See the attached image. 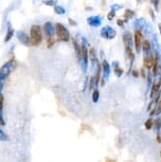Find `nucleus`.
I'll return each instance as SVG.
<instances>
[{"mask_svg": "<svg viewBox=\"0 0 161 162\" xmlns=\"http://www.w3.org/2000/svg\"><path fill=\"white\" fill-rule=\"evenodd\" d=\"M88 61H89V45L87 42L86 38H83L82 44H81V61H80V64L82 66L84 73H86L87 71Z\"/></svg>", "mask_w": 161, "mask_h": 162, "instance_id": "obj_1", "label": "nucleus"}, {"mask_svg": "<svg viewBox=\"0 0 161 162\" xmlns=\"http://www.w3.org/2000/svg\"><path fill=\"white\" fill-rule=\"evenodd\" d=\"M30 38H31V46H38L40 45L42 40V33H41V28L38 24H33L30 29Z\"/></svg>", "mask_w": 161, "mask_h": 162, "instance_id": "obj_2", "label": "nucleus"}, {"mask_svg": "<svg viewBox=\"0 0 161 162\" xmlns=\"http://www.w3.org/2000/svg\"><path fill=\"white\" fill-rule=\"evenodd\" d=\"M55 34H56L57 38L62 40V42H69L70 40V33L69 31L64 24L62 23H55Z\"/></svg>", "mask_w": 161, "mask_h": 162, "instance_id": "obj_3", "label": "nucleus"}, {"mask_svg": "<svg viewBox=\"0 0 161 162\" xmlns=\"http://www.w3.org/2000/svg\"><path fill=\"white\" fill-rule=\"evenodd\" d=\"M16 61L14 58H12L9 61H7L5 64L0 68V79H7L10 74H11V72L16 68Z\"/></svg>", "mask_w": 161, "mask_h": 162, "instance_id": "obj_4", "label": "nucleus"}, {"mask_svg": "<svg viewBox=\"0 0 161 162\" xmlns=\"http://www.w3.org/2000/svg\"><path fill=\"white\" fill-rule=\"evenodd\" d=\"M160 68H161L160 56H159V53L157 51H155V52L152 53V69H150V72H152L154 77L159 76Z\"/></svg>", "mask_w": 161, "mask_h": 162, "instance_id": "obj_5", "label": "nucleus"}, {"mask_svg": "<svg viewBox=\"0 0 161 162\" xmlns=\"http://www.w3.org/2000/svg\"><path fill=\"white\" fill-rule=\"evenodd\" d=\"M143 40H144V38H143L142 30H140V29H136L135 34H134V46H135V50H136V52L137 53L141 52Z\"/></svg>", "mask_w": 161, "mask_h": 162, "instance_id": "obj_6", "label": "nucleus"}, {"mask_svg": "<svg viewBox=\"0 0 161 162\" xmlns=\"http://www.w3.org/2000/svg\"><path fill=\"white\" fill-rule=\"evenodd\" d=\"M161 93V76H157L156 79H154L153 84L150 86V99L153 100L155 97H157Z\"/></svg>", "mask_w": 161, "mask_h": 162, "instance_id": "obj_7", "label": "nucleus"}, {"mask_svg": "<svg viewBox=\"0 0 161 162\" xmlns=\"http://www.w3.org/2000/svg\"><path fill=\"white\" fill-rule=\"evenodd\" d=\"M100 34H101V36L104 38V39H113V38L116 37L117 32L113 26H106L101 30Z\"/></svg>", "mask_w": 161, "mask_h": 162, "instance_id": "obj_8", "label": "nucleus"}, {"mask_svg": "<svg viewBox=\"0 0 161 162\" xmlns=\"http://www.w3.org/2000/svg\"><path fill=\"white\" fill-rule=\"evenodd\" d=\"M42 29H44V32H45L47 37H53L54 34H55V26H54V24L51 21H47L44 24Z\"/></svg>", "mask_w": 161, "mask_h": 162, "instance_id": "obj_9", "label": "nucleus"}, {"mask_svg": "<svg viewBox=\"0 0 161 162\" xmlns=\"http://www.w3.org/2000/svg\"><path fill=\"white\" fill-rule=\"evenodd\" d=\"M16 36H17V38H18V40L23 45L27 46V47H29V46H31V38L30 36L27 34V33H25V32H23V31H18L17 33H16Z\"/></svg>", "mask_w": 161, "mask_h": 162, "instance_id": "obj_10", "label": "nucleus"}, {"mask_svg": "<svg viewBox=\"0 0 161 162\" xmlns=\"http://www.w3.org/2000/svg\"><path fill=\"white\" fill-rule=\"evenodd\" d=\"M122 39H123V44L125 48H133V46H134V36L131 35V32H125L122 35Z\"/></svg>", "mask_w": 161, "mask_h": 162, "instance_id": "obj_11", "label": "nucleus"}, {"mask_svg": "<svg viewBox=\"0 0 161 162\" xmlns=\"http://www.w3.org/2000/svg\"><path fill=\"white\" fill-rule=\"evenodd\" d=\"M87 23H88L90 26H93V28L100 26L102 23V17L100 15L90 16V17L87 18Z\"/></svg>", "mask_w": 161, "mask_h": 162, "instance_id": "obj_12", "label": "nucleus"}, {"mask_svg": "<svg viewBox=\"0 0 161 162\" xmlns=\"http://www.w3.org/2000/svg\"><path fill=\"white\" fill-rule=\"evenodd\" d=\"M102 66V74H103V79H107L110 75V65L106 60H103L101 63Z\"/></svg>", "mask_w": 161, "mask_h": 162, "instance_id": "obj_13", "label": "nucleus"}, {"mask_svg": "<svg viewBox=\"0 0 161 162\" xmlns=\"http://www.w3.org/2000/svg\"><path fill=\"white\" fill-rule=\"evenodd\" d=\"M150 51H152V45H150V42L148 39H144L142 44V49H141V52L143 53V56H147L150 55Z\"/></svg>", "mask_w": 161, "mask_h": 162, "instance_id": "obj_14", "label": "nucleus"}, {"mask_svg": "<svg viewBox=\"0 0 161 162\" xmlns=\"http://www.w3.org/2000/svg\"><path fill=\"white\" fill-rule=\"evenodd\" d=\"M89 60L91 61L92 66H94V65H97V63H99L97 50L94 49L93 47H90V48H89Z\"/></svg>", "mask_w": 161, "mask_h": 162, "instance_id": "obj_15", "label": "nucleus"}, {"mask_svg": "<svg viewBox=\"0 0 161 162\" xmlns=\"http://www.w3.org/2000/svg\"><path fill=\"white\" fill-rule=\"evenodd\" d=\"M125 54H126V56L128 57V60H129V61H131L129 67H131L133 64H134V61H135V60H136V55H135V52H134L133 48H125Z\"/></svg>", "mask_w": 161, "mask_h": 162, "instance_id": "obj_16", "label": "nucleus"}, {"mask_svg": "<svg viewBox=\"0 0 161 162\" xmlns=\"http://www.w3.org/2000/svg\"><path fill=\"white\" fill-rule=\"evenodd\" d=\"M143 68L147 71H150L152 69V53L147 56H143Z\"/></svg>", "mask_w": 161, "mask_h": 162, "instance_id": "obj_17", "label": "nucleus"}, {"mask_svg": "<svg viewBox=\"0 0 161 162\" xmlns=\"http://www.w3.org/2000/svg\"><path fill=\"white\" fill-rule=\"evenodd\" d=\"M113 72H115V74H116L118 77H120V76L123 75L124 70H123V68L121 67L120 65H119V63H118V61H113Z\"/></svg>", "mask_w": 161, "mask_h": 162, "instance_id": "obj_18", "label": "nucleus"}, {"mask_svg": "<svg viewBox=\"0 0 161 162\" xmlns=\"http://www.w3.org/2000/svg\"><path fill=\"white\" fill-rule=\"evenodd\" d=\"M73 39V47H74V51H75V55H76V58L79 61H81V44H80L75 38H72Z\"/></svg>", "mask_w": 161, "mask_h": 162, "instance_id": "obj_19", "label": "nucleus"}, {"mask_svg": "<svg viewBox=\"0 0 161 162\" xmlns=\"http://www.w3.org/2000/svg\"><path fill=\"white\" fill-rule=\"evenodd\" d=\"M135 16V12L131 10V9H126L125 12H124V22H127L129 19H131Z\"/></svg>", "mask_w": 161, "mask_h": 162, "instance_id": "obj_20", "label": "nucleus"}, {"mask_svg": "<svg viewBox=\"0 0 161 162\" xmlns=\"http://www.w3.org/2000/svg\"><path fill=\"white\" fill-rule=\"evenodd\" d=\"M13 35H14V29L11 26V24L9 23L8 24V32H7V35H5V37H4V42H10L12 38H13Z\"/></svg>", "mask_w": 161, "mask_h": 162, "instance_id": "obj_21", "label": "nucleus"}, {"mask_svg": "<svg viewBox=\"0 0 161 162\" xmlns=\"http://www.w3.org/2000/svg\"><path fill=\"white\" fill-rule=\"evenodd\" d=\"M153 128L156 130V132H160V129H161V117L160 116H158V117H156V119H154Z\"/></svg>", "mask_w": 161, "mask_h": 162, "instance_id": "obj_22", "label": "nucleus"}, {"mask_svg": "<svg viewBox=\"0 0 161 162\" xmlns=\"http://www.w3.org/2000/svg\"><path fill=\"white\" fill-rule=\"evenodd\" d=\"M91 98H92L93 103L99 102V99H100V90H99V88H94L93 91H92V95H91Z\"/></svg>", "mask_w": 161, "mask_h": 162, "instance_id": "obj_23", "label": "nucleus"}, {"mask_svg": "<svg viewBox=\"0 0 161 162\" xmlns=\"http://www.w3.org/2000/svg\"><path fill=\"white\" fill-rule=\"evenodd\" d=\"M153 126H154V119L150 117L147 120L145 121V123H144V127H145L146 130H150V129H153Z\"/></svg>", "mask_w": 161, "mask_h": 162, "instance_id": "obj_24", "label": "nucleus"}, {"mask_svg": "<svg viewBox=\"0 0 161 162\" xmlns=\"http://www.w3.org/2000/svg\"><path fill=\"white\" fill-rule=\"evenodd\" d=\"M54 12L57 15H64L66 13V9L64 7H62V5H55L54 7Z\"/></svg>", "mask_w": 161, "mask_h": 162, "instance_id": "obj_25", "label": "nucleus"}, {"mask_svg": "<svg viewBox=\"0 0 161 162\" xmlns=\"http://www.w3.org/2000/svg\"><path fill=\"white\" fill-rule=\"evenodd\" d=\"M95 87V82H94V76H91L89 79V83H88V90L89 91H93Z\"/></svg>", "mask_w": 161, "mask_h": 162, "instance_id": "obj_26", "label": "nucleus"}, {"mask_svg": "<svg viewBox=\"0 0 161 162\" xmlns=\"http://www.w3.org/2000/svg\"><path fill=\"white\" fill-rule=\"evenodd\" d=\"M146 81H147V85L148 86H152V84L154 82V76L152 74L150 71H147V75H146Z\"/></svg>", "mask_w": 161, "mask_h": 162, "instance_id": "obj_27", "label": "nucleus"}, {"mask_svg": "<svg viewBox=\"0 0 161 162\" xmlns=\"http://www.w3.org/2000/svg\"><path fill=\"white\" fill-rule=\"evenodd\" d=\"M55 44V39L54 37H47V47L48 48H52V46Z\"/></svg>", "mask_w": 161, "mask_h": 162, "instance_id": "obj_28", "label": "nucleus"}, {"mask_svg": "<svg viewBox=\"0 0 161 162\" xmlns=\"http://www.w3.org/2000/svg\"><path fill=\"white\" fill-rule=\"evenodd\" d=\"M8 140H9L8 135L0 128V141H8Z\"/></svg>", "mask_w": 161, "mask_h": 162, "instance_id": "obj_29", "label": "nucleus"}, {"mask_svg": "<svg viewBox=\"0 0 161 162\" xmlns=\"http://www.w3.org/2000/svg\"><path fill=\"white\" fill-rule=\"evenodd\" d=\"M42 3L46 4V5H49V7H55L56 1L55 0H45V1H42Z\"/></svg>", "mask_w": 161, "mask_h": 162, "instance_id": "obj_30", "label": "nucleus"}, {"mask_svg": "<svg viewBox=\"0 0 161 162\" xmlns=\"http://www.w3.org/2000/svg\"><path fill=\"white\" fill-rule=\"evenodd\" d=\"M116 13H117V12H115L113 10H110V11H109V13L107 14V19H108L109 21H111V20L115 18V16H116Z\"/></svg>", "mask_w": 161, "mask_h": 162, "instance_id": "obj_31", "label": "nucleus"}, {"mask_svg": "<svg viewBox=\"0 0 161 162\" xmlns=\"http://www.w3.org/2000/svg\"><path fill=\"white\" fill-rule=\"evenodd\" d=\"M156 107V105H155V102H154V100H150V104L147 105V111L150 112V110H153L154 108Z\"/></svg>", "mask_w": 161, "mask_h": 162, "instance_id": "obj_32", "label": "nucleus"}, {"mask_svg": "<svg viewBox=\"0 0 161 162\" xmlns=\"http://www.w3.org/2000/svg\"><path fill=\"white\" fill-rule=\"evenodd\" d=\"M146 75H147V70L144 68L140 69V76L143 77V79H146Z\"/></svg>", "mask_w": 161, "mask_h": 162, "instance_id": "obj_33", "label": "nucleus"}, {"mask_svg": "<svg viewBox=\"0 0 161 162\" xmlns=\"http://www.w3.org/2000/svg\"><path fill=\"white\" fill-rule=\"evenodd\" d=\"M122 8H123V7H122V5H120V4H113L110 10H113L115 12H117V11H119V10H121Z\"/></svg>", "mask_w": 161, "mask_h": 162, "instance_id": "obj_34", "label": "nucleus"}, {"mask_svg": "<svg viewBox=\"0 0 161 162\" xmlns=\"http://www.w3.org/2000/svg\"><path fill=\"white\" fill-rule=\"evenodd\" d=\"M159 1L160 0H150V2L152 4L154 5V9H155V11H157L158 10V5H159Z\"/></svg>", "mask_w": 161, "mask_h": 162, "instance_id": "obj_35", "label": "nucleus"}, {"mask_svg": "<svg viewBox=\"0 0 161 162\" xmlns=\"http://www.w3.org/2000/svg\"><path fill=\"white\" fill-rule=\"evenodd\" d=\"M131 74L134 76V77H139V76H140V71H138V70H131Z\"/></svg>", "mask_w": 161, "mask_h": 162, "instance_id": "obj_36", "label": "nucleus"}, {"mask_svg": "<svg viewBox=\"0 0 161 162\" xmlns=\"http://www.w3.org/2000/svg\"><path fill=\"white\" fill-rule=\"evenodd\" d=\"M156 141L157 143H161V132H156Z\"/></svg>", "mask_w": 161, "mask_h": 162, "instance_id": "obj_37", "label": "nucleus"}, {"mask_svg": "<svg viewBox=\"0 0 161 162\" xmlns=\"http://www.w3.org/2000/svg\"><path fill=\"white\" fill-rule=\"evenodd\" d=\"M148 13H150V17H152V19H153V20H155V19H156V17H155V12H154L153 9H148Z\"/></svg>", "mask_w": 161, "mask_h": 162, "instance_id": "obj_38", "label": "nucleus"}, {"mask_svg": "<svg viewBox=\"0 0 161 162\" xmlns=\"http://www.w3.org/2000/svg\"><path fill=\"white\" fill-rule=\"evenodd\" d=\"M124 20L123 19H118V20H117V24H118V26H121V28H123L124 26Z\"/></svg>", "mask_w": 161, "mask_h": 162, "instance_id": "obj_39", "label": "nucleus"}, {"mask_svg": "<svg viewBox=\"0 0 161 162\" xmlns=\"http://www.w3.org/2000/svg\"><path fill=\"white\" fill-rule=\"evenodd\" d=\"M4 82H5V79H0V94H1V91L3 89V86H4Z\"/></svg>", "mask_w": 161, "mask_h": 162, "instance_id": "obj_40", "label": "nucleus"}, {"mask_svg": "<svg viewBox=\"0 0 161 162\" xmlns=\"http://www.w3.org/2000/svg\"><path fill=\"white\" fill-rule=\"evenodd\" d=\"M68 21H69V23H70L71 26H76V22H75V21H74V20H73V19L69 18V19H68Z\"/></svg>", "mask_w": 161, "mask_h": 162, "instance_id": "obj_41", "label": "nucleus"}, {"mask_svg": "<svg viewBox=\"0 0 161 162\" xmlns=\"http://www.w3.org/2000/svg\"><path fill=\"white\" fill-rule=\"evenodd\" d=\"M158 28H159V31H160V34H161V22H159V24H158Z\"/></svg>", "mask_w": 161, "mask_h": 162, "instance_id": "obj_42", "label": "nucleus"}, {"mask_svg": "<svg viewBox=\"0 0 161 162\" xmlns=\"http://www.w3.org/2000/svg\"><path fill=\"white\" fill-rule=\"evenodd\" d=\"M160 158H161V151H160Z\"/></svg>", "mask_w": 161, "mask_h": 162, "instance_id": "obj_43", "label": "nucleus"}, {"mask_svg": "<svg viewBox=\"0 0 161 162\" xmlns=\"http://www.w3.org/2000/svg\"><path fill=\"white\" fill-rule=\"evenodd\" d=\"M138 1H140V0H138Z\"/></svg>", "mask_w": 161, "mask_h": 162, "instance_id": "obj_44", "label": "nucleus"}]
</instances>
